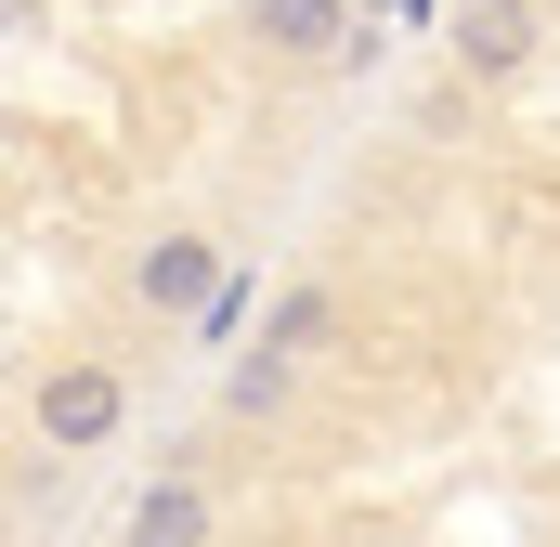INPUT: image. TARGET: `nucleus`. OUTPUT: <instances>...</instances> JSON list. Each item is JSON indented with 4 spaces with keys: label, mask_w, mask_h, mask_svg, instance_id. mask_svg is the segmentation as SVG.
<instances>
[{
    "label": "nucleus",
    "mask_w": 560,
    "mask_h": 547,
    "mask_svg": "<svg viewBox=\"0 0 560 547\" xmlns=\"http://www.w3.org/2000/svg\"><path fill=\"white\" fill-rule=\"evenodd\" d=\"M535 39H548L535 0H469V13H456V66H469V79H522Z\"/></svg>",
    "instance_id": "obj_3"
},
{
    "label": "nucleus",
    "mask_w": 560,
    "mask_h": 547,
    "mask_svg": "<svg viewBox=\"0 0 560 547\" xmlns=\"http://www.w3.org/2000/svg\"><path fill=\"white\" fill-rule=\"evenodd\" d=\"M209 522H222L209 482H196V469H156L131 496V522H118V547H209Z\"/></svg>",
    "instance_id": "obj_4"
},
{
    "label": "nucleus",
    "mask_w": 560,
    "mask_h": 547,
    "mask_svg": "<svg viewBox=\"0 0 560 547\" xmlns=\"http://www.w3.org/2000/svg\"><path fill=\"white\" fill-rule=\"evenodd\" d=\"M222 274H235V248H222V235H196V222H170L156 248H131V300L156 313V326H196Z\"/></svg>",
    "instance_id": "obj_2"
},
{
    "label": "nucleus",
    "mask_w": 560,
    "mask_h": 547,
    "mask_svg": "<svg viewBox=\"0 0 560 547\" xmlns=\"http://www.w3.org/2000/svg\"><path fill=\"white\" fill-rule=\"evenodd\" d=\"M248 39H261L275 66H326V53L352 39V0H248Z\"/></svg>",
    "instance_id": "obj_5"
},
{
    "label": "nucleus",
    "mask_w": 560,
    "mask_h": 547,
    "mask_svg": "<svg viewBox=\"0 0 560 547\" xmlns=\"http://www.w3.org/2000/svg\"><path fill=\"white\" fill-rule=\"evenodd\" d=\"M26 430H39V443H52V456H105V443H118V430H131V379H118V365H92V352H79V365H52V379H39V392H26Z\"/></svg>",
    "instance_id": "obj_1"
},
{
    "label": "nucleus",
    "mask_w": 560,
    "mask_h": 547,
    "mask_svg": "<svg viewBox=\"0 0 560 547\" xmlns=\"http://www.w3.org/2000/svg\"><path fill=\"white\" fill-rule=\"evenodd\" d=\"M326 339H339V300H326V287H287L275 313H261V352H287V365H313Z\"/></svg>",
    "instance_id": "obj_6"
},
{
    "label": "nucleus",
    "mask_w": 560,
    "mask_h": 547,
    "mask_svg": "<svg viewBox=\"0 0 560 547\" xmlns=\"http://www.w3.org/2000/svg\"><path fill=\"white\" fill-rule=\"evenodd\" d=\"M287 379H300L287 352H248V365L222 379V405H235V417H275V405H287Z\"/></svg>",
    "instance_id": "obj_7"
}]
</instances>
